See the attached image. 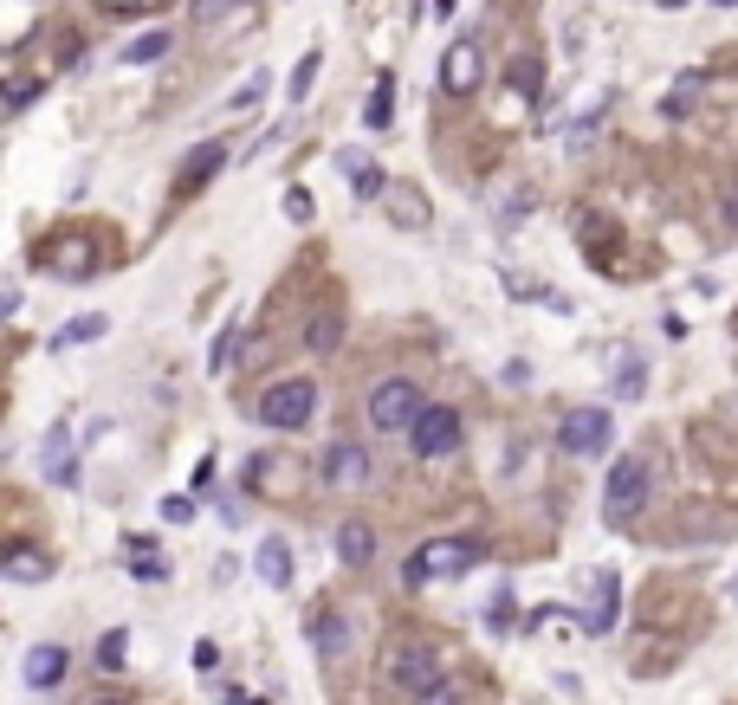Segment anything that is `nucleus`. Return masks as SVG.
I'll return each mask as SVG.
<instances>
[{
    "label": "nucleus",
    "mask_w": 738,
    "mask_h": 705,
    "mask_svg": "<svg viewBox=\"0 0 738 705\" xmlns=\"http://www.w3.org/2000/svg\"><path fill=\"white\" fill-rule=\"evenodd\" d=\"M473 563H480V537H467V531L460 537H428V544L402 563V583L428 589V583H447V576H467Z\"/></svg>",
    "instance_id": "obj_1"
},
{
    "label": "nucleus",
    "mask_w": 738,
    "mask_h": 705,
    "mask_svg": "<svg viewBox=\"0 0 738 705\" xmlns=\"http://www.w3.org/2000/svg\"><path fill=\"white\" fill-rule=\"evenodd\" d=\"M253 414H259V427H272V434H298V427L318 414V382H311V376H279V382H266V389H259V402H253Z\"/></svg>",
    "instance_id": "obj_2"
},
{
    "label": "nucleus",
    "mask_w": 738,
    "mask_h": 705,
    "mask_svg": "<svg viewBox=\"0 0 738 705\" xmlns=\"http://www.w3.org/2000/svg\"><path fill=\"white\" fill-rule=\"evenodd\" d=\"M447 673V654L441 641H395L389 654H382V686H395V693L415 699L421 686H434Z\"/></svg>",
    "instance_id": "obj_3"
},
{
    "label": "nucleus",
    "mask_w": 738,
    "mask_h": 705,
    "mask_svg": "<svg viewBox=\"0 0 738 705\" xmlns=\"http://www.w3.org/2000/svg\"><path fill=\"white\" fill-rule=\"evenodd\" d=\"M421 408H428V402H421V389H415L408 376H382L376 389L363 395V421H369V434H408Z\"/></svg>",
    "instance_id": "obj_4"
},
{
    "label": "nucleus",
    "mask_w": 738,
    "mask_h": 705,
    "mask_svg": "<svg viewBox=\"0 0 738 705\" xmlns=\"http://www.w3.org/2000/svg\"><path fill=\"white\" fill-rule=\"evenodd\" d=\"M460 440H467V421H460V408L454 402H434V408H421L415 414V427H408V453L415 460H454L460 453Z\"/></svg>",
    "instance_id": "obj_5"
},
{
    "label": "nucleus",
    "mask_w": 738,
    "mask_h": 705,
    "mask_svg": "<svg viewBox=\"0 0 738 705\" xmlns=\"http://www.w3.org/2000/svg\"><path fill=\"white\" fill-rule=\"evenodd\" d=\"M98 259H104V246L91 240L85 227H65V233H52V240L39 246V266H46L52 279H65V285H85L91 272H98Z\"/></svg>",
    "instance_id": "obj_6"
},
{
    "label": "nucleus",
    "mask_w": 738,
    "mask_h": 705,
    "mask_svg": "<svg viewBox=\"0 0 738 705\" xmlns=\"http://www.w3.org/2000/svg\"><path fill=\"white\" fill-rule=\"evenodd\" d=\"M648 479H654V460H648V453H622V460L609 466V486H603V518H609V524H628V518H635V505L648 499Z\"/></svg>",
    "instance_id": "obj_7"
},
{
    "label": "nucleus",
    "mask_w": 738,
    "mask_h": 705,
    "mask_svg": "<svg viewBox=\"0 0 738 705\" xmlns=\"http://www.w3.org/2000/svg\"><path fill=\"white\" fill-rule=\"evenodd\" d=\"M318 479H324L331 492H363L369 479H376V460H369V447H363V440L337 434L331 447L318 453Z\"/></svg>",
    "instance_id": "obj_8"
},
{
    "label": "nucleus",
    "mask_w": 738,
    "mask_h": 705,
    "mask_svg": "<svg viewBox=\"0 0 738 705\" xmlns=\"http://www.w3.org/2000/svg\"><path fill=\"white\" fill-rule=\"evenodd\" d=\"M609 440H615L609 408H570L564 421H557V447H564L570 460H596V453H609Z\"/></svg>",
    "instance_id": "obj_9"
},
{
    "label": "nucleus",
    "mask_w": 738,
    "mask_h": 705,
    "mask_svg": "<svg viewBox=\"0 0 738 705\" xmlns=\"http://www.w3.org/2000/svg\"><path fill=\"white\" fill-rule=\"evenodd\" d=\"M480 78H486L480 39H454V46H447V59H441V91H447V98H473V91H480Z\"/></svg>",
    "instance_id": "obj_10"
},
{
    "label": "nucleus",
    "mask_w": 738,
    "mask_h": 705,
    "mask_svg": "<svg viewBox=\"0 0 738 705\" xmlns=\"http://www.w3.org/2000/svg\"><path fill=\"white\" fill-rule=\"evenodd\" d=\"M382 214H389V227H402V233H421V227H434V201L421 195L415 182H382Z\"/></svg>",
    "instance_id": "obj_11"
},
{
    "label": "nucleus",
    "mask_w": 738,
    "mask_h": 705,
    "mask_svg": "<svg viewBox=\"0 0 738 705\" xmlns=\"http://www.w3.org/2000/svg\"><path fill=\"white\" fill-rule=\"evenodd\" d=\"M331 550H337L344 570H369V563H376V524H369V518H344L337 537H331Z\"/></svg>",
    "instance_id": "obj_12"
},
{
    "label": "nucleus",
    "mask_w": 738,
    "mask_h": 705,
    "mask_svg": "<svg viewBox=\"0 0 738 705\" xmlns=\"http://www.w3.org/2000/svg\"><path fill=\"white\" fill-rule=\"evenodd\" d=\"M615 602H622V576H615V570H596V576H590V608H583V628H590V634H609V628H615Z\"/></svg>",
    "instance_id": "obj_13"
},
{
    "label": "nucleus",
    "mask_w": 738,
    "mask_h": 705,
    "mask_svg": "<svg viewBox=\"0 0 738 705\" xmlns=\"http://www.w3.org/2000/svg\"><path fill=\"white\" fill-rule=\"evenodd\" d=\"M221 162H227V143H221V136H214V143H201V149H188L182 175H175V195H195V188H208Z\"/></svg>",
    "instance_id": "obj_14"
},
{
    "label": "nucleus",
    "mask_w": 738,
    "mask_h": 705,
    "mask_svg": "<svg viewBox=\"0 0 738 705\" xmlns=\"http://www.w3.org/2000/svg\"><path fill=\"white\" fill-rule=\"evenodd\" d=\"M0 576H7V583H46L52 557L39 544H7V550H0Z\"/></svg>",
    "instance_id": "obj_15"
},
{
    "label": "nucleus",
    "mask_w": 738,
    "mask_h": 705,
    "mask_svg": "<svg viewBox=\"0 0 738 705\" xmlns=\"http://www.w3.org/2000/svg\"><path fill=\"white\" fill-rule=\"evenodd\" d=\"M39 466H46L52 486H78V460H72V427H52L46 447H39Z\"/></svg>",
    "instance_id": "obj_16"
},
{
    "label": "nucleus",
    "mask_w": 738,
    "mask_h": 705,
    "mask_svg": "<svg viewBox=\"0 0 738 705\" xmlns=\"http://www.w3.org/2000/svg\"><path fill=\"white\" fill-rule=\"evenodd\" d=\"M609 369H615V395H622V402H635L641 389H648V369H641V356L628 350V343H609Z\"/></svg>",
    "instance_id": "obj_17"
},
{
    "label": "nucleus",
    "mask_w": 738,
    "mask_h": 705,
    "mask_svg": "<svg viewBox=\"0 0 738 705\" xmlns=\"http://www.w3.org/2000/svg\"><path fill=\"white\" fill-rule=\"evenodd\" d=\"M59 680H65V647H33V654H26V686H33V693H52Z\"/></svg>",
    "instance_id": "obj_18"
},
{
    "label": "nucleus",
    "mask_w": 738,
    "mask_h": 705,
    "mask_svg": "<svg viewBox=\"0 0 738 705\" xmlns=\"http://www.w3.org/2000/svg\"><path fill=\"white\" fill-rule=\"evenodd\" d=\"M337 169L350 175V188H357L363 201H376V195H382V169L363 156V149H337Z\"/></svg>",
    "instance_id": "obj_19"
},
{
    "label": "nucleus",
    "mask_w": 738,
    "mask_h": 705,
    "mask_svg": "<svg viewBox=\"0 0 738 705\" xmlns=\"http://www.w3.org/2000/svg\"><path fill=\"white\" fill-rule=\"evenodd\" d=\"M259 583L266 589L292 583V550H285V537H266V544H259Z\"/></svg>",
    "instance_id": "obj_20"
},
{
    "label": "nucleus",
    "mask_w": 738,
    "mask_h": 705,
    "mask_svg": "<svg viewBox=\"0 0 738 705\" xmlns=\"http://www.w3.org/2000/svg\"><path fill=\"white\" fill-rule=\"evenodd\" d=\"M395 117V72H382L376 85H369V104H363V130H389Z\"/></svg>",
    "instance_id": "obj_21"
},
{
    "label": "nucleus",
    "mask_w": 738,
    "mask_h": 705,
    "mask_svg": "<svg viewBox=\"0 0 738 705\" xmlns=\"http://www.w3.org/2000/svg\"><path fill=\"white\" fill-rule=\"evenodd\" d=\"M311 634H318V654L324 660H344L350 654V621L344 615H318V621H311Z\"/></svg>",
    "instance_id": "obj_22"
},
{
    "label": "nucleus",
    "mask_w": 738,
    "mask_h": 705,
    "mask_svg": "<svg viewBox=\"0 0 738 705\" xmlns=\"http://www.w3.org/2000/svg\"><path fill=\"white\" fill-rule=\"evenodd\" d=\"M104 330H111V317H98V311H85V317H72V324L52 337V350H72V343H98Z\"/></svg>",
    "instance_id": "obj_23"
},
{
    "label": "nucleus",
    "mask_w": 738,
    "mask_h": 705,
    "mask_svg": "<svg viewBox=\"0 0 738 705\" xmlns=\"http://www.w3.org/2000/svg\"><path fill=\"white\" fill-rule=\"evenodd\" d=\"M169 46H175V39L162 33V26H156V33H136L130 46H123V65H156V59H162V52H169Z\"/></svg>",
    "instance_id": "obj_24"
},
{
    "label": "nucleus",
    "mask_w": 738,
    "mask_h": 705,
    "mask_svg": "<svg viewBox=\"0 0 738 705\" xmlns=\"http://www.w3.org/2000/svg\"><path fill=\"white\" fill-rule=\"evenodd\" d=\"M531 207H538V188H525V182H518L512 195H505V207H499V214H492V220H499V233H512L518 220L531 214Z\"/></svg>",
    "instance_id": "obj_25"
},
{
    "label": "nucleus",
    "mask_w": 738,
    "mask_h": 705,
    "mask_svg": "<svg viewBox=\"0 0 738 705\" xmlns=\"http://www.w3.org/2000/svg\"><path fill=\"white\" fill-rule=\"evenodd\" d=\"M318 72H324V52H305V59H298V72H292V85H285V98L305 104V98H311V85H318Z\"/></svg>",
    "instance_id": "obj_26"
},
{
    "label": "nucleus",
    "mask_w": 738,
    "mask_h": 705,
    "mask_svg": "<svg viewBox=\"0 0 738 705\" xmlns=\"http://www.w3.org/2000/svg\"><path fill=\"white\" fill-rule=\"evenodd\" d=\"M337 337H344V324H337L331 311H318V317H311L305 343H311V350H318V356H331V350H337Z\"/></svg>",
    "instance_id": "obj_27"
},
{
    "label": "nucleus",
    "mask_w": 738,
    "mask_h": 705,
    "mask_svg": "<svg viewBox=\"0 0 738 705\" xmlns=\"http://www.w3.org/2000/svg\"><path fill=\"white\" fill-rule=\"evenodd\" d=\"M266 85H272V72H246V78H240V91L227 98V110H253L259 98H266Z\"/></svg>",
    "instance_id": "obj_28"
},
{
    "label": "nucleus",
    "mask_w": 738,
    "mask_h": 705,
    "mask_svg": "<svg viewBox=\"0 0 738 705\" xmlns=\"http://www.w3.org/2000/svg\"><path fill=\"white\" fill-rule=\"evenodd\" d=\"M208 363H214V376H227V363H240V324H227L221 337H214V356H208Z\"/></svg>",
    "instance_id": "obj_29"
},
{
    "label": "nucleus",
    "mask_w": 738,
    "mask_h": 705,
    "mask_svg": "<svg viewBox=\"0 0 738 705\" xmlns=\"http://www.w3.org/2000/svg\"><path fill=\"white\" fill-rule=\"evenodd\" d=\"M408 705H467V699H460V686L441 673V680H434V686H421V693L408 699Z\"/></svg>",
    "instance_id": "obj_30"
},
{
    "label": "nucleus",
    "mask_w": 738,
    "mask_h": 705,
    "mask_svg": "<svg viewBox=\"0 0 738 705\" xmlns=\"http://www.w3.org/2000/svg\"><path fill=\"white\" fill-rule=\"evenodd\" d=\"M123 641H130L123 628H111V634L98 641V667H104V673H117V667H123Z\"/></svg>",
    "instance_id": "obj_31"
},
{
    "label": "nucleus",
    "mask_w": 738,
    "mask_h": 705,
    "mask_svg": "<svg viewBox=\"0 0 738 705\" xmlns=\"http://www.w3.org/2000/svg\"><path fill=\"white\" fill-rule=\"evenodd\" d=\"M700 85H706L700 72H687V78H680V85H674V98H667V117H680V110L693 104V91H700Z\"/></svg>",
    "instance_id": "obj_32"
},
{
    "label": "nucleus",
    "mask_w": 738,
    "mask_h": 705,
    "mask_svg": "<svg viewBox=\"0 0 738 705\" xmlns=\"http://www.w3.org/2000/svg\"><path fill=\"white\" fill-rule=\"evenodd\" d=\"M512 85L525 91V98H538V85H544V78H538V59H518V65H512Z\"/></svg>",
    "instance_id": "obj_33"
},
{
    "label": "nucleus",
    "mask_w": 738,
    "mask_h": 705,
    "mask_svg": "<svg viewBox=\"0 0 738 705\" xmlns=\"http://www.w3.org/2000/svg\"><path fill=\"white\" fill-rule=\"evenodd\" d=\"M311 214H318V207H311V195H305V188H285V220H298V227H305Z\"/></svg>",
    "instance_id": "obj_34"
},
{
    "label": "nucleus",
    "mask_w": 738,
    "mask_h": 705,
    "mask_svg": "<svg viewBox=\"0 0 738 705\" xmlns=\"http://www.w3.org/2000/svg\"><path fill=\"white\" fill-rule=\"evenodd\" d=\"M512 621V589H492V602H486V628H505Z\"/></svg>",
    "instance_id": "obj_35"
},
{
    "label": "nucleus",
    "mask_w": 738,
    "mask_h": 705,
    "mask_svg": "<svg viewBox=\"0 0 738 705\" xmlns=\"http://www.w3.org/2000/svg\"><path fill=\"white\" fill-rule=\"evenodd\" d=\"M33 98H39V78H13V85H7V104H13V110L33 104Z\"/></svg>",
    "instance_id": "obj_36"
},
{
    "label": "nucleus",
    "mask_w": 738,
    "mask_h": 705,
    "mask_svg": "<svg viewBox=\"0 0 738 705\" xmlns=\"http://www.w3.org/2000/svg\"><path fill=\"white\" fill-rule=\"evenodd\" d=\"M162 518H169V524H188V518H195V499H162Z\"/></svg>",
    "instance_id": "obj_37"
},
{
    "label": "nucleus",
    "mask_w": 738,
    "mask_h": 705,
    "mask_svg": "<svg viewBox=\"0 0 738 705\" xmlns=\"http://www.w3.org/2000/svg\"><path fill=\"white\" fill-rule=\"evenodd\" d=\"M240 0H195V20H221V13H234Z\"/></svg>",
    "instance_id": "obj_38"
},
{
    "label": "nucleus",
    "mask_w": 738,
    "mask_h": 705,
    "mask_svg": "<svg viewBox=\"0 0 738 705\" xmlns=\"http://www.w3.org/2000/svg\"><path fill=\"white\" fill-rule=\"evenodd\" d=\"M98 7H111V13H149V7H162V0H98Z\"/></svg>",
    "instance_id": "obj_39"
},
{
    "label": "nucleus",
    "mask_w": 738,
    "mask_h": 705,
    "mask_svg": "<svg viewBox=\"0 0 738 705\" xmlns=\"http://www.w3.org/2000/svg\"><path fill=\"white\" fill-rule=\"evenodd\" d=\"M719 214H726V227H738V182L726 188V195H719Z\"/></svg>",
    "instance_id": "obj_40"
},
{
    "label": "nucleus",
    "mask_w": 738,
    "mask_h": 705,
    "mask_svg": "<svg viewBox=\"0 0 738 705\" xmlns=\"http://www.w3.org/2000/svg\"><path fill=\"white\" fill-rule=\"evenodd\" d=\"M221 705H266V699H253V693H240V686H227V693H221Z\"/></svg>",
    "instance_id": "obj_41"
},
{
    "label": "nucleus",
    "mask_w": 738,
    "mask_h": 705,
    "mask_svg": "<svg viewBox=\"0 0 738 705\" xmlns=\"http://www.w3.org/2000/svg\"><path fill=\"white\" fill-rule=\"evenodd\" d=\"M13 304H20V285H0V317H13Z\"/></svg>",
    "instance_id": "obj_42"
},
{
    "label": "nucleus",
    "mask_w": 738,
    "mask_h": 705,
    "mask_svg": "<svg viewBox=\"0 0 738 705\" xmlns=\"http://www.w3.org/2000/svg\"><path fill=\"white\" fill-rule=\"evenodd\" d=\"M719 7H738V0H719Z\"/></svg>",
    "instance_id": "obj_43"
},
{
    "label": "nucleus",
    "mask_w": 738,
    "mask_h": 705,
    "mask_svg": "<svg viewBox=\"0 0 738 705\" xmlns=\"http://www.w3.org/2000/svg\"><path fill=\"white\" fill-rule=\"evenodd\" d=\"M661 7H680V0H661Z\"/></svg>",
    "instance_id": "obj_44"
},
{
    "label": "nucleus",
    "mask_w": 738,
    "mask_h": 705,
    "mask_svg": "<svg viewBox=\"0 0 738 705\" xmlns=\"http://www.w3.org/2000/svg\"><path fill=\"white\" fill-rule=\"evenodd\" d=\"M111 705H123V699H111Z\"/></svg>",
    "instance_id": "obj_45"
}]
</instances>
